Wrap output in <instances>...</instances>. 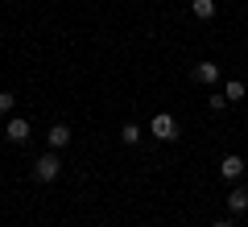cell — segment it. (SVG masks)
I'll return each mask as SVG.
<instances>
[{"label":"cell","instance_id":"cell-5","mask_svg":"<svg viewBox=\"0 0 248 227\" xmlns=\"http://www.w3.org/2000/svg\"><path fill=\"white\" fill-rule=\"evenodd\" d=\"M190 79H195V83H207V87H211V83L219 79V66H215V62H199V66L190 70Z\"/></svg>","mask_w":248,"mask_h":227},{"label":"cell","instance_id":"cell-12","mask_svg":"<svg viewBox=\"0 0 248 227\" xmlns=\"http://www.w3.org/2000/svg\"><path fill=\"white\" fill-rule=\"evenodd\" d=\"M207 104H211V112H223V107H228V95H211Z\"/></svg>","mask_w":248,"mask_h":227},{"label":"cell","instance_id":"cell-2","mask_svg":"<svg viewBox=\"0 0 248 227\" xmlns=\"http://www.w3.org/2000/svg\"><path fill=\"white\" fill-rule=\"evenodd\" d=\"M149 132L157 140H174L178 136V124H174V116H170V112H157V116H153V124H149Z\"/></svg>","mask_w":248,"mask_h":227},{"label":"cell","instance_id":"cell-10","mask_svg":"<svg viewBox=\"0 0 248 227\" xmlns=\"http://www.w3.org/2000/svg\"><path fill=\"white\" fill-rule=\"evenodd\" d=\"M120 140H124V145H137V140H141V128H137V124H124V128H120Z\"/></svg>","mask_w":248,"mask_h":227},{"label":"cell","instance_id":"cell-13","mask_svg":"<svg viewBox=\"0 0 248 227\" xmlns=\"http://www.w3.org/2000/svg\"><path fill=\"white\" fill-rule=\"evenodd\" d=\"M211 227H236V223H228V219H219V223H211Z\"/></svg>","mask_w":248,"mask_h":227},{"label":"cell","instance_id":"cell-3","mask_svg":"<svg viewBox=\"0 0 248 227\" xmlns=\"http://www.w3.org/2000/svg\"><path fill=\"white\" fill-rule=\"evenodd\" d=\"M219 174L228 178V182H236V178L244 174V157H236V153H228V157L219 161Z\"/></svg>","mask_w":248,"mask_h":227},{"label":"cell","instance_id":"cell-8","mask_svg":"<svg viewBox=\"0 0 248 227\" xmlns=\"http://www.w3.org/2000/svg\"><path fill=\"white\" fill-rule=\"evenodd\" d=\"M190 13H195L199 21H211L215 17V0H190Z\"/></svg>","mask_w":248,"mask_h":227},{"label":"cell","instance_id":"cell-11","mask_svg":"<svg viewBox=\"0 0 248 227\" xmlns=\"http://www.w3.org/2000/svg\"><path fill=\"white\" fill-rule=\"evenodd\" d=\"M13 104H17V99H13L9 91H0V116H9V112H13Z\"/></svg>","mask_w":248,"mask_h":227},{"label":"cell","instance_id":"cell-6","mask_svg":"<svg viewBox=\"0 0 248 227\" xmlns=\"http://www.w3.org/2000/svg\"><path fill=\"white\" fill-rule=\"evenodd\" d=\"M228 211H232V215H244V211H248V190L236 186V190L228 194Z\"/></svg>","mask_w":248,"mask_h":227},{"label":"cell","instance_id":"cell-7","mask_svg":"<svg viewBox=\"0 0 248 227\" xmlns=\"http://www.w3.org/2000/svg\"><path fill=\"white\" fill-rule=\"evenodd\" d=\"M46 136H50V145H54V149H62V145H71V128H66V124H54V128L46 132Z\"/></svg>","mask_w":248,"mask_h":227},{"label":"cell","instance_id":"cell-9","mask_svg":"<svg viewBox=\"0 0 248 227\" xmlns=\"http://www.w3.org/2000/svg\"><path fill=\"white\" fill-rule=\"evenodd\" d=\"M223 95H228V104H240V99H244V83H240V79H232L228 87H223Z\"/></svg>","mask_w":248,"mask_h":227},{"label":"cell","instance_id":"cell-4","mask_svg":"<svg viewBox=\"0 0 248 227\" xmlns=\"http://www.w3.org/2000/svg\"><path fill=\"white\" fill-rule=\"evenodd\" d=\"M29 132H33V128H29V120H21V116H13V120H9V140H13V145H25Z\"/></svg>","mask_w":248,"mask_h":227},{"label":"cell","instance_id":"cell-1","mask_svg":"<svg viewBox=\"0 0 248 227\" xmlns=\"http://www.w3.org/2000/svg\"><path fill=\"white\" fill-rule=\"evenodd\" d=\"M58 169H62L58 153H46V157L33 161V178H37V182H54V178H58Z\"/></svg>","mask_w":248,"mask_h":227}]
</instances>
